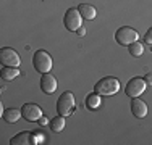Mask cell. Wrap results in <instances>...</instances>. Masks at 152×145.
Wrapping results in <instances>:
<instances>
[{
  "label": "cell",
  "mask_w": 152,
  "mask_h": 145,
  "mask_svg": "<svg viewBox=\"0 0 152 145\" xmlns=\"http://www.w3.org/2000/svg\"><path fill=\"white\" fill-rule=\"evenodd\" d=\"M120 90V81L113 76H105L94 86V92L99 95H115Z\"/></svg>",
  "instance_id": "6da1fadb"
},
{
  "label": "cell",
  "mask_w": 152,
  "mask_h": 145,
  "mask_svg": "<svg viewBox=\"0 0 152 145\" xmlns=\"http://www.w3.org/2000/svg\"><path fill=\"white\" fill-rule=\"evenodd\" d=\"M32 66H34L36 71H39L41 74L44 72H50L53 63H52V57L49 55V52L45 50H36L34 55H32Z\"/></svg>",
  "instance_id": "7a4b0ae2"
},
{
  "label": "cell",
  "mask_w": 152,
  "mask_h": 145,
  "mask_svg": "<svg viewBox=\"0 0 152 145\" xmlns=\"http://www.w3.org/2000/svg\"><path fill=\"white\" fill-rule=\"evenodd\" d=\"M76 100H75V95L71 92H63L61 95L58 97L57 100V113L61 115V116H71L76 108Z\"/></svg>",
  "instance_id": "3957f363"
},
{
  "label": "cell",
  "mask_w": 152,
  "mask_h": 145,
  "mask_svg": "<svg viewBox=\"0 0 152 145\" xmlns=\"http://www.w3.org/2000/svg\"><path fill=\"white\" fill-rule=\"evenodd\" d=\"M115 41L123 47H128V45H131L133 42L139 41V32H137L136 29L129 28V26H121V28L117 29V32H115Z\"/></svg>",
  "instance_id": "277c9868"
},
{
  "label": "cell",
  "mask_w": 152,
  "mask_h": 145,
  "mask_svg": "<svg viewBox=\"0 0 152 145\" xmlns=\"http://www.w3.org/2000/svg\"><path fill=\"white\" fill-rule=\"evenodd\" d=\"M83 20H84V18L81 16V13H79L78 8H68L66 13H65V16H63V24L68 31L76 32L83 26Z\"/></svg>",
  "instance_id": "5b68a950"
},
{
  "label": "cell",
  "mask_w": 152,
  "mask_h": 145,
  "mask_svg": "<svg viewBox=\"0 0 152 145\" xmlns=\"http://www.w3.org/2000/svg\"><path fill=\"white\" fill-rule=\"evenodd\" d=\"M146 87H147L146 81H144L142 78H139V76H136V78H131L128 82H126L125 92H126L128 97L134 99V97H139V95H142V94L146 92Z\"/></svg>",
  "instance_id": "8992f818"
},
{
  "label": "cell",
  "mask_w": 152,
  "mask_h": 145,
  "mask_svg": "<svg viewBox=\"0 0 152 145\" xmlns=\"http://www.w3.org/2000/svg\"><path fill=\"white\" fill-rule=\"evenodd\" d=\"M0 63L3 66L18 68L21 65V58L18 55L16 50L10 49V47H3V49H0Z\"/></svg>",
  "instance_id": "52a82bcc"
},
{
  "label": "cell",
  "mask_w": 152,
  "mask_h": 145,
  "mask_svg": "<svg viewBox=\"0 0 152 145\" xmlns=\"http://www.w3.org/2000/svg\"><path fill=\"white\" fill-rule=\"evenodd\" d=\"M21 113H23V118L29 123H36L41 119V116H44L41 107L36 103H24L23 108H21Z\"/></svg>",
  "instance_id": "ba28073f"
},
{
  "label": "cell",
  "mask_w": 152,
  "mask_h": 145,
  "mask_svg": "<svg viewBox=\"0 0 152 145\" xmlns=\"http://www.w3.org/2000/svg\"><path fill=\"white\" fill-rule=\"evenodd\" d=\"M10 144L12 145H29V144H39V140H37V136L34 132L23 130V132L16 134L15 137H12Z\"/></svg>",
  "instance_id": "9c48e42d"
},
{
  "label": "cell",
  "mask_w": 152,
  "mask_h": 145,
  "mask_svg": "<svg viewBox=\"0 0 152 145\" xmlns=\"http://www.w3.org/2000/svg\"><path fill=\"white\" fill-rule=\"evenodd\" d=\"M41 90L44 94H53L57 90V79L50 72H44L41 78Z\"/></svg>",
  "instance_id": "30bf717a"
},
{
  "label": "cell",
  "mask_w": 152,
  "mask_h": 145,
  "mask_svg": "<svg viewBox=\"0 0 152 145\" xmlns=\"http://www.w3.org/2000/svg\"><path fill=\"white\" fill-rule=\"evenodd\" d=\"M131 113L133 116H136V118H146L147 116V105L146 102H142L139 99V97H134V99H131Z\"/></svg>",
  "instance_id": "8fae6325"
},
{
  "label": "cell",
  "mask_w": 152,
  "mask_h": 145,
  "mask_svg": "<svg viewBox=\"0 0 152 145\" xmlns=\"http://www.w3.org/2000/svg\"><path fill=\"white\" fill-rule=\"evenodd\" d=\"M23 116V113H21V110H18V108H8V110L3 111L2 118L5 123H8V124H13V123H16L18 119Z\"/></svg>",
  "instance_id": "7c38bea8"
},
{
  "label": "cell",
  "mask_w": 152,
  "mask_h": 145,
  "mask_svg": "<svg viewBox=\"0 0 152 145\" xmlns=\"http://www.w3.org/2000/svg\"><path fill=\"white\" fill-rule=\"evenodd\" d=\"M79 13H81V16L84 18V20H94L97 14V10L94 8L92 5H89V3H81V5L78 7Z\"/></svg>",
  "instance_id": "4fadbf2b"
},
{
  "label": "cell",
  "mask_w": 152,
  "mask_h": 145,
  "mask_svg": "<svg viewBox=\"0 0 152 145\" xmlns=\"http://www.w3.org/2000/svg\"><path fill=\"white\" fill-rule=\"evenodd\" d=\"M102 105V99H100L99 94H91V95L86 97V108H89V110H97V108Z\"/></svg>",
  "instance_id": "5bb4252c"
},
{
  "label": "cell",
  "mask_w": 152,
  "mask_h": 145,
  "mask_svg": "<svg viewBox=\"0 0 152 145\" xmlns=\"http://www.w3.org/2000/svg\"><path fill=\"white\" fill-rule=\"evenodd\" d=\"M0 76H2L5 81H13L15 78L20 76V70H18V68H13V66H3L2 71H0Z\"/></svg>",
  "instance_id": "9a60e30c"
},
{
  "label": "cell",
  "mask_w": 152,
  "mask_h": 145,
  "mask_svg": "<svg viewBox=\"0 0 152 145\" xmlns=\"http://www.w3.org/2000/svg\"><path fill=\"white\" fill-rule=\"evenodd\" d=\"M50 129L53 130V132H61V130L65 129V116H55L53 119H50Z\"/></svg>",
  "instance_id": "2e32d148"
},
{
  "label": "cell",
  "mask_w": 152,
  "mask_h": 145,
  "mask_svg": "<svg viewBox=\"0 0 152 145\" xmlns=\"http://www.w3.org/2000/svg\"><path fill=\"white\" fill-rule=\"evenodd\" d=\"M128 50H129V53H131L133 57L139 58L144 52V47H142V44H139V41H137V42H133L131 45H128Z\"/></svg>",
  "instance_id": "e0dca14e"
},
{
  "label": "cell",
  "mask_w": 152,
  "mask_h": 145,
  "mask_svg": "<svg viewBox=\"0 0 152 145\" xmlns=\"http://www.w3.org/2000/svg\"><path fill=\"white\" fill-rule=\"evenodd\" d=\"M144 41H146L147 44H152V28H149V29H147L146 36H144Z\"/></svg>",
  "instance_id": "ac0fdd59"
},
{
  "label": "cell",
  "mask_w": 152,
  "mask_h": 145,
  "mask_svg": "<svg viewBox=\"0 0 152 145\" xmlns=\"http://www.w3.org/2000/svg\"><path fill=\"white\" fill-rule=\"evenodd\" d=\"M144 81H146L147 86H152V72H149V74L144 76Z\"/></svg>",
  "instance_id": "d6986e66"
},
{
  "label": "cell",
  "mask_w": 152,
  "mask_h": 145,
  "mask_svg": "<svg viewBox=\"0 0 152 145\" xmlns=\"http://www.w3.org/2000/svg\"><path fill=\"white\" fill-rule=\"evenodd\" d=\"M37 123H39L41 126H47V124H49V119H47L45 116H41V119H39Z\"/></svg>",
  "instance_id": "ffe728a7"
},
{
  "label": "cell",
  "mask_w": 152,
  "mask_h": 145,
  "mask_svg": "<svg viewBox=\"0 0 152 145\" xmlns=\"http://www.w3.org/2000/svg\"><path fill=\"white\" fill-rule=\"evenodd\" d=\"M76 32H78V36H79V37H84V36H86V29L83 28V26L79 28V29H78V31H76Z\"/></svg>",
  "instance_id": "44dd1931"
}]
</instances>
